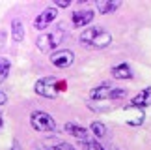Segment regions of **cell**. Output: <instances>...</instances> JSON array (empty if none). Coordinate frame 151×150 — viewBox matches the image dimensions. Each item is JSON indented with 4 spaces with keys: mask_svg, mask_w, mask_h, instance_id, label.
<instances>
[{
    "mask_svg": "<svg viewBox=\"0 0 151 150\" xmlns=\"http://www.w3.org/2000/svg\"><path fill=\"white\" fill-rule=\"evenodd\" d=\"M63 38H65V32L62 30V28H58L54 32H49V34H41V36H37L36 43H37V49L43 51V53H47V51H52L56 47H60Z\"/></svg>",
    "mask_w": 151,
    "mask_h": 150,
    "instance_id": "obj_1",
    "label": "cell"
},
{
    "mask_svg": "<svg viewBox=\"0 0 151 150\" xmlns=\"http://www.w3.org/2000/svg\"><path fill=\"white\" fill-rule=\"evenodd\" d=\"M34 92L41 98H47V100H54L58 96V83L54 77H41L36 81L34 84Z\"/></svg>",
    "mask_w": 151,
    "mask_h": 150,
    "instance_id": "obj_2",
    "label": "cell"
},
{
    "mask_svg": "<svg viewBox=\"0 0 151 150\" xmlns=\"http://www.w3.org/2000/svg\"><path fill=\"white\" fill-rule=\"evenodd\" d=\"M30 124H32V128L37 130V131H52L56 128L54 118H52L49 113H43V111H34L30 114Z\"/></svg>",
    "mask_w": 151,
    "mask_h": 150,
    "instance_id": "obj_3",
    "label": "cell"
},
{
    "mask_svg": "<svg viewBox=\"0 0 151 150\" xmlns=\"http://www.w3.org/2000/svg\"><path fill=\"white\" fill-rule=\"evenodd\" d=\"M73 62H75V55L69 49H58L50 55V64L54 68H60V70H65V68L73 66Z\"/></svg>",
    "mask_w": 151,
    "mask_h": 150,
    "instance_id": "obj_4",
    "label": "cell"
},
{
    "mask_svg": "<svg viewBox=\"0 0 151 150\" xmlns=\"http://www.w3.org/2000/svg\"><path fill=\"white\" fill-rule=\"evenodd\" d=\"M58 17V8H47V9H43L41 13H39L36 17V21H34V28L36 30H45L52 21H54Z\"/></svg>",
    "mask_w": 151,
    "mask_h": 150,
    "instance_id": "obj_5",
    "label": "cell"
},
{
    "mask_svg": "<svg viewBox=\"0 0 151 150\" xmlns=\"http://www.w3.org/2000/svg\"><path fill=\"white\" fill-rule=\"evenodd\" d=\"M63 130L67 131L71 137H77V139L80 143H86V141H90V135H88V130L82 128V126H78V124H75V122H67L65 126H63Z\"/></svg>",
    "mask_w": 151,
    "mask_h": 150,
    "instance_id": "obj_6",
    "label": "cell"
},
{
    "mask_svg": "<svg viewBox=\"0 0 151 150\" xmlns=\"http://www.w3.org/2000/svg\"><path fill=\"white\" fill-rule=\"evenodd\" d=\"M151 105V86H147L146 90H142L138 96H134L131 100V107H136V109H144Z\"/></svg>",
    "mask_w": 151,
    "mask_h": 150,
    "instance_id": "obj_7",
    "label": "cell"
},
{
    "mask_svg": "<svg viewBox=\"0 0 151 150\" xmlns=\"http://www.w3.org/2000/svg\"><path fill=\"white\" fill-rule=\"evenodd\" d=\"M93 21V11L91 9H78L73 13V25L75 26H86Z\"/></svg>",
    "mask_w": 151,
    "mask_h": 150,
    "instance_id": "obj_8",
    "label": "cell"
},
{
    "mask_svg": "<svg viewBox=\"0 0 151 150\" xmlns=\"http://www.w3.org/2000/svg\"><path fill=\"white\" fill-rule=\"evenodd\" d=\"M112 43V34L110 32H106L103 28V30L97 34V36L93 38V42H91V45L90 47H95V49H104V47H108V45Z\"/></svg>",
    "mask_w": 151,
    "mask_h": 150,
    "instance_id": "obj_9",
    "label": "cell"
},
{
    "mask_svg": "<svg viewBox=\"0 0 151 150\" xmlns=\"http://www.w3.org/2000/svg\"><path fill=\"white\" fill-rule=\"evenodd\" d=\"M11 38L15 43H21L24 39V25L21 19H13L11 21Z\"/></svg>",
    "mask_w": 151,
    "mask_h": 150,
    "instance_id": "obj_10",
    "label": "cell"
},
{
    "mask_svg": "<svg viewBox=\"0 0 151 150\" xmlns=\"http://www.w3.org/2000/svg\"><path fill=\"white\" fill-rule=\"evenodd\" d=\"M119 6L121 2H118V0H99V2H95V8L99 13H112Z\"/></svg>",
    "mask_w": 151,
    "mask_h": 150,
    "instance_id": "obj_11",
    "label": "cell"
},
{
    "mask_svg": "<svg viewBox=\"0 0 151 150\" xmlns=\"http://www.w3.org/2000/svg\"><path fill=\"white\" fill-rule=\"evenodd\" d=\"M112 75L116 79H132V70L127 62H121V64L112 68Z\"/></svg>",
    "mask_w": 151,
    "mask_h": 150,
    "instance_id": "obj_12",
    "label": "cell"
},
{
    "mask_svg": "<svg viewBox=\"0 0 151 150\" xmlns=\"http://www.w3.org/2000/svg\"><path fill=\"white\" fill-rule=\"evenodd\" d=\"M103 30L101 26H91V28H86L84 32H80V43L82 45H91V42H93V38L97 36Z\"/></svg>",
    "mask_w": 151,
    "mask_h": 150,
    "instance_id": "obj_13",
    "label": "cell"
},
{
    "mask_svg": "<svg viewBox=\"0 0 151 150\" xmlns=\"http://www.w3.org/2000/svg\"><path fill=\"white\" fill-rule=\"evenodd\" d=\"M110 92H112V88H110L108 84H101V86H95V88L90 92V98L91 100H108Z\"/></svg>",
    "mask_w": 151,
    "mask_h": 150,
    "instance_id": "obj_14",
    "label": "cell"
},
{
    "mask_svg": "<svg viewBox=\"0 0 151 150\" xmlns=\"http://www.w3.org/2000/svg\"><path fill=\"white\" fill-rule=\"evenodd\" d=\"M90 130H91V133H93L97 139L106 137V126H104L103 122H97V120H93V122L90 124Z\"/></svg>",
    "mask_w": 151,
    "mask_h": 150,
    "instance_id": "obj_15",
    "label": "cell"
},
{
    "mask_svg": "<svg viewBox=\"0 0 151 150\" xmlns=\"http://www.w3.org/2000/svg\"><path fill=\"white\" fill-rule=\"evenodd\" d=\"M9 68H11V62L8 58H2V56H0V73H2L4 77H8Z\"/></svg>",
    "mask_w": 151,
    "mask_h": 150,
    "instance_id": "obj_16",
    "label": "cell"
},
{
    "mask_svg": "<svg viewBox=\"0 0 151 150\" xmlns=\"http://www.w3.org/2000/svg\"><path fill=\"white\" fill-rule=\"evenodd\" d=\"M127 92L123 88H112V92H110V100H119V98H125Z\"/></svg>",
    "mask_w": 151,
    "mask_h": 150,
    "instance_id": "obj_17",
    "label": "cell"
},
{
    "mask_svg": "<svg viewBox=\"0 0 151 150\" xmlns=\"http://www.w3.org/2000/svg\"><path fill=\"white\" fill-rule=\"evenodd\" d=\"M52 150H77V148L71 146L69 143H56V145L52 146Z\"/></svg>",
    "mask_w": 151,
    "mask_h": 150,
    "instance_id": "obj_18",
    "label": "cell"
},
{
    "mask_svg": "<svg viewBox=\"0 0 151 150\" xmlns=\"http://www.w3.org/2000/svg\"><path fill=\"white\" fill-rule=\"evenodd\" d=\"M56 8H69L71 6V0H54Z\"/></svg>",
    "mask_w": 151,
    "mask_h": 150,
    "instance_id": "obj_19",
    "label": "cell"
},
{
    "mask_svg": "<svg viewBox=\"0 0 151 150\" xmlns=\"http://www.w3.org/2000/svg\"><path fill=\"white\" fill-rule=\"evenodd\" d=\"M6 101H8V96H6L4 92H0V105H4Z\"/></svg>",
    "mask_w": 151,
    "mask_h": 150,
    "instance_id": "obj_20",
    "label": "cell"
},
{
    "mask_svg": "<svg viewBox=\"0 0 151 150\" xmlns=\"http://www.w3.org/2000/svg\"><path fill=\"white\" fill-rule=\"evenodd\" d=\"M4 38H6V34H4V32H0V49L4 47Z\"/></svg>",
    "mask_w": 151,
    "mask_h": 150,
    "instance_id": "obj_21",
    "label": "cell"
},
{
    "mask_svg": "<svg viewBox=\"0 0 151 150\" xmlns=\"http://www.w3.org/2000/svg\"><path fill=\"white\" fill-rule=\"evenodd\" d=\"M11 150H19V145H17V143H15V145L11 146Z\"/></svg>",
    "mask_w": 151,
    "mask_h": 150,
    "instance_id": "obj_22",
    "label": "cell"
},
{
    "mask_svg": "<svg viewBox=\"0 0 151 150\" xmlns=\"http://www.w3.org/2000/svg\"><path fill=\"white\" fill-rule=\"evenodd\" d=\"M4 79H6V77H4V75H2V73H0V83H2V81H4Z\"/></svg>",
    "mask_w": 151,
    "mask_h": 150,
    "instance_id": "obj_23",
    "label": "cell"
},
{
    "mask_svg": "<svg viewBox=\"0 0 151 150\" xmlns=\"http://www.w3.org/2000/svg\"><path fill=\"white\" fill-rule=\"evenodd\" d=\"M2 124H4V122H2V117H0V128H2Z\"/></svg>",
    "mask_w": 151,
    "mask_h": 150,
    "instance_id": "obj_24",
    "label": "cell"
},
{
    "mask_svg": "<svg viewBox=\"0 0 151 150\" xmlns=\"http://www.w3.org/2000/svg\"><path fill=\"white\" fill-rule=\"evenodd\" d=\"M36 150H49V148H36Z\"/></svg>",
    "mask_w": 151,
    "mask_h": 150,
    "instance_id": "obj_25",
    "label": "cell"
}]
</instances>
